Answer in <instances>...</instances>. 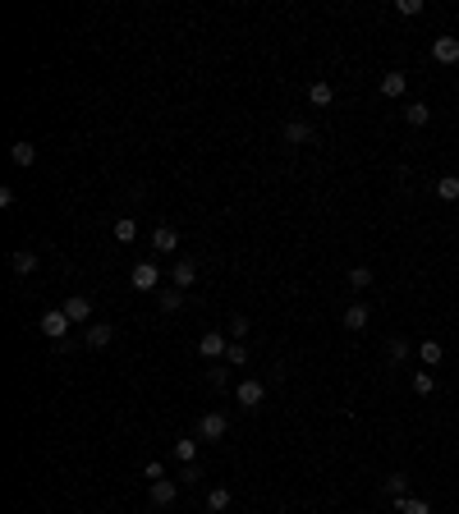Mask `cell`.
<instances>
[{
  "label": "cell",
  "instance_id": "obj_11",
  "mask_svg": "<svg viewBox=\"0 0 459 514\" xmlns=\"http://www.w3.org/2000/svg\"><path fill=\"white\" fill-rule=\"evenodd\" d=\"M152 248L156 252H175L179 248V230H175V225H156V230H152Z\"/></svg>",
  "mask_w": 459,
  "mask_h": 514
},
{
  "label": "cell",
  "instance_id": "obj_34",
  "mask_svg": "<svg viewBox=\"0 0 459 514\" xmlns=\"http://www.w3.org/2000/svg\"><path fill=\"white\" fill-rule=\"evenodd\" d=\"M230 340H248V317H234V322H230Z\"/></svg>",
  "mask_w": 459,
  "mask_h": 514
},
{
  "label": "cell",
  "instance_id": "obj_10",
  "mask_svg": "<svg viewBox=\"0 0 459 514\" xmlns=\"http://www.w3.org/2000/svg\"><path fill=\"white\" fill-rule=\"evenodd\" d=\"M133 289H156V280H161V271H156V262H138L133 266Z\"/></svg>",
  "mask_w": 459,
  "mask_h": 514
},
{
  "label": "cell",
  "instance_id": "obj_25",
  "mask_svg": "<svg viewBox=\"0 0 459 514\" xmlns=\"http://www.w3.org/2000/svg\"><path fill=\"white\" fill-rule=\"evenodd\" d=\"M207 381H211V391H225V386H230V368H225V363H211Z\"/></svg>",
  "mask_w": 459,
  "mask_h": 514
},
{
  "label": "cell",
  "instance_id": "obj_29",
  "mask_svg": "<svg viewBox=\"0 0 459 514\" xmlns=\"http://www.w3.org/2000/svg\"><path fill=\"white\" fill-rule=\"evenodd\" d=\"M432 391H437V377L427 372V368H423V372H414V395H432Z\"/></svg>",
  "mask_w": 459,
  "mask_h": 514
},
{
  "label": "cell",
  "instance_id": "obj_21",
  "mask_svg": "<svg viewBox=\"0 0 459 514\" xmlns=\"http://www.w3.org/2000/svg\"><path fill=\"white\" fill-rule=\"evenodd\" d=\"M248 363V345L243 340H230V349H225V368H243Z\"/></svg>",
  "mask_w": 459,
  "mask_h": 514
},
{
  "label": "cell",
  "instance_id": "obj_23",
  "mask_svg": "<svg viewBox=\"0 0 459 514\" xmlns=\"http://www.w3.org/2000/svg\"><path fill=\"white\" fill-rule=\"evenodd\" d=\"M437 197H441V202H459V179L455 175L437 179Z\"/></svg>",
  "mask_w": 459,
  "mask_h": 514
},
{
  "label": "cell",
  "instance_id": "obj_28",
  "mask_svg": "<svg viewBox=\"0 0 459 514\" xmlns=\"http://www.w3.org/2000/svg\"><path fill=\"white\" fill-rule=\"evenodd\" d=\"M372 285V266H349V289H368Z\"/></svg>",
  "mask_w": 459,
  "mask_h": 514
},
{
  "label": "cell",
  "instance_id": "obj_9",
  "mask_svg": "<svg viewBox=\"0 0 459 514\" xmlns=\"http://www.w3.org/2000/svg\"><path fill=\"white\" fill-rule=\"evenodd\" d=\"M170 280H175V289H188V285L197 280V262H193V257H175V271H170Z\"/></svg>",
  "mask_w": 459,
  "mask_h": 514
},
{
  "label": "cell",
  "instance_id": "obj_8",
  "mask_svg": "<svg viewBox=\"0 0 459 514\" xmlns=\"http://www.w3.org/2000/svg\"><path fill=\"white\" fill-rule=\"evenodd\" d=\"M65 312H69V322H74V326H78V322H92V298H88V294H69V298H65Z\"/></svg>",
  "mask_w": 459,
  "mask_h": 514
},
{
  "label": "cell",
  "instance_id": "obj_16",
  "mask_svg": "<svg viewBox=\"0 0 459 514\" xmlns=\"http://www.w3.org/2000/svg\"><path fill=\"white\" fill-rule=\"evenodd\" d=\"M405 88H409V78L405 74H382V97H405Z\"/></svg>",
  "mask_w": 459,
  "mask_h": 514
},
{
  "label": "cell",
  "instance_id": "obj_12",
  "mask_svg": "<svg viewBox=\"0 0 459 514\" xmlns=\"http://www.w3.org/2000/svg\"><path fill=\"white\" fill-rule=\"evenodd\" d=\"M83 340H88V349H106L110 340H115V326H106V322H92Z\"/></svg>",
  "mask_w": 459,
  "mask_h": 514
},
{
  "label": "cell",
  "instance_id": "obj_17",
  "mask_svg": "<svg viewBox=\"0 0 459 514\" xmlns=\"http://www.w3.org/2000/svg\"><path fill=\"white\" fill-rule=\"evenodd\" d=\"M308 101H313V106H331V101H336V88H331L326 78H317V83L308 88Z\"/></svg>",
  "mask_w": 459,
  "mask_h": 514
},
{
  "label": "cell",
  "instance_id": "obj_30",
  "mask_svg": "<svg viewBox=\"0 0 459 514\" xmlns=\"http://www.w3.org/2000/svg\"><path fill=\"white\" fill-rule=\"evenodd\" d=\"M175 460L197 464V441H175Z\"/></svg>",
  "mask_w": 459,
  "mask_h": 514
},
{
  "label": "cell",
  "instance_id": "obj_3",
  "mask_svg": "<svg viewBox=\"0 0 459 514\" xmlns=\"http://www.w3.org/2000/svg\"><path fill=\"white\" fill-rule=\"evenodd\" d=\"M225 432H230L225 414H202V418H197V441H220Z\"/></svg>",
  "mask_w": 459,
  "mask_h": 514
},
{
  "label": "cell",
  "instance_id": "obj_31",
  "mask_svg": "<svg viewBox=\"0 0 459 514\" xmlns=\"http://www.w3.org/2000/svg\"><path fill=\"white\" fill-rule=\"evenodd\" d=\"M395 14H400V19H418V14H423V0H400Z\"/></svg>",
  "mask_w": 459,
  "mask_h": 514
},
{
  "label": "cell",
  "instance_id": "obj_5",
  "mask_svg": "<svg viewBox=\"0 0 459 514\" xmlns=\"http://www.w3.org/2000/svg\"><path fill=\"white\" fill-rule=\"evenodd\" d=\"M175 496H179V482L161 478V482H152V492H147V501H152L156 510H165V505H175Z\"/></svg>",
  "mask_w": 459,
  "mask_h": 514
},
{
  "label": "cell",
  "instance_id": "obj_1",
  "mask_svg": "<svg viewBox=\"0 0 459 514\" xmlns=\"http://www.w3.org/2000/svg\"><path fill=\"white\" fill-rule=\"evenodd\" d=\"M69 326H74V322H69L65 308H51V312H42V335L51 340V345H55V340H65Z\"/></svg>",
  "mask_w": 459,
  "mask_h": 514
},
{
  "label": "cell",
  "instance_id": "obj_2",
  "mask_svg": "<svg viewBox=\"0 0 459 514\" xmlns=\"http://www.w3.org/2000/svg\"><path fill=\"white\" fill-rule=\"evenodd\" d=\"M234 400H239L243 409H262V400H266V386L257 381V377H248V381H239V386H234Z\"/></svg>",
  "mask_w": 459,
  "mask_h": 514
},
{
  "label": "cell",
  "instance_id": "obj_15",
  "mask_svg": "<svg viewBox=\"0 0 459 514\" xmlns=\"http://www.w3.org/2000/svg\"><path fill=\"white\" fill-rule=\"evenodd\" d=\"M230 501H234V492H230V487H211V492H207V510H211V514H225Z\"/></svg>",
  "mask_w": 459,
  "mask_h": 514
},
{
  "label": "cell",
  "instance_id": "obj_13",
  "mask_svg": "<svg viewBox=\"0 0 459 514\" xmlns=\"http://www.w3.org/2000/svg\"><path fill=\"white\" fill-rule=\"evenodd\" d=\"M368 322H372L368 303H349V308H345V331H363Z\"/></svg>",
  "mask_w": 459,
  "mask_h": 514
},
{
  "label": "cell",
  "instance_id": "obj_32",
  "mask_svg": "<svg viewBox=\"0 0 459 514\" xmlns=\"http://www.w3.org/2000/svg\"><path fill=\"white\" fill-rule=\"evenodd\" d=\"M179 308H184V294H179V289L161 294V312H179Z\"/></svg>",
  "mask_w": 459,
  "mask_h": 514
},
{
  "label": "cell",
  "instance_id": "obj_27",
  "mask_svg": "<svg viewBox=\"0 0 459 514\" xmlns=\"http://www.w3.org/2000/svg\"><path fill=\"white\" fill-rule=\"evenodd\" d=\"M386 354H391V363H405L409 354H414V345H409V340H400V335H395L391 345H386Z\"/></svg>",
  "mask_w": 459,
  "mask_h": 514
},
{
  "label": "cell",
  "instance_id": "obj_20",
  "mask_svg": "<svg viewBox=\"0 0 459 514\" xmlns=\"http://www.w3.org/2000/svg\"><path fill=\"white\" fill-rule=\"evenodd\" d=\"M418 358H423V363H427V368H437V363H441V358H446V349H441L437 340H423V345H418Z\"/></svg>",
  "mask_w": 459,
  "mask_h": 514
},
{
  "label": "cell",
  "instance_id": "obj_33",
  "mask_svg": "<svg viewBox=\"0 0 459 514\" xmlns=\"http://www.w3.org/2000/svg\"><path fill=\"white\" fill-rule=\"evenodd\" d=\"M142 478H147V482H161L165 478V464L161 460H147V464H142Z\"/></svg>",
  "mask_w": 459,
  "mask_h": 514
},
{
  "label": "cell",
  "instance_id": "obj_4",
  "mask_svg": "<svg viewBox=\"0 0 459 514\" xmlns=\"http://www.w3.org/2000/svg\"><path fill=\"white\" fill-rule=\"evenodd\" d=\"M225 349H230V340L220 335V331H207V335L197 340V354H202L207 363H220V358H225Z\"/></svg>",
  "mask_w": 459,
  "mask_h": 514
},
{
  "label": "cell",
  "instance_id": "obj_26",
  "mask_svg": "<svg viewBox=\"0 0 459 514\" xmlns=\"http://www.w3.org/2000/svg\"><path fill=\"white\" fill-rule=\"evenodd\" d=\"M115 239H120V243H133V239H138V220H129V216L115 220Z\"/></svg>",
  "mask_w": 459,
  "mask_h": 514
},
{
  "label": "cell",
  "instance_id": "obj_18",
  "mask_svg": "<svg viewBox=\"0 0 459 514\" xmlns=\"http://www.w3.org/2000/svg\"><path fill=\"white\" fill-rule=\"evenodd\" d=\"M10 266H14V275H33V271H37V252L19 248V252L10 257Z\"/></svg>",
  "mask_w": 459,
  "mask_h": 514
},
{
  "label": "cell",
  "instance_id": "obj_19",
  "mask_svg": "<svg viewBox=\"0 0 459 514\" xmlns=\"http://www.w3.org/2000/svg\"><path fill=\"white\" fill-rule=\"evenodd\" d=\"M395 514H432V505L418 501V496H400V501H395Z\"/></svg>",
  "mask_w": 459,
  "mask_h": 514
},
{
  "label": "cell",
  "instance_id": "obj_7",
  "mask_svg": "<svg viewBox=\"0 0 459 514\" xmlns=\"http://www.w3.org/2000/svg\"><path fill=\"white\" fill-rule=\"evenodd\" d=\"M285 142H289V147H303V142H313V124L308 120H285Z\"/></svg>",
  "mask_w": 459,
  "mask_h": 514
},
{
  "label": "cell",
  "instance_id": "obj_6",
  "mask_svg": "<svg viewBox=\"0 0 459 514\" xmlns=\"http://www.w3.org/2000/svg\"><path fill=\"white\" fill-rule=\"evenodd\" d=\"M432 60L437 65H459V37H437L432 42Z\"/></svg>",
  "mask_w": 459,
  "mask_h": 514
},
{
  "label": "cell",
  "instance_id": "obj_14",
  "mask_svg": "<svg viewBox=\"0 0 459 514\" xmlns=\"http://www.w3.org/2000/svg\"><path fill=\"white\" fill-rule=\"evenodd\" d=\"M405 120L414 124V129H423V124H432V106H427V101H409V106H405Z\"/></svg>",
  "mask_w": 459,
  "mask_h": 514
},
{
  "label": "cell",
  "instance_id": "obj_35",
  "mask_svg": "<svg viewBox=\"0 0 459 514\" xmlns=\"http://www.w3.org/2000/svg\"><path fill=\"white\" fill-rule=\"evenodd\" d=\"M179 478H184V482H197V478H202V469H197V464H184V473H179Z\"/></svg>",
  "mask_w": 459,
  "mask_h": 514
},
{
  "label": "cell",
  "instance_id": "obj_24",
  "mask_svg": "<svg viewBox=\"0 0 459 514\" xmlns=\"http://www.w3.org/2000/svg\"><path fill=\"white\" fill-rule=\"evenodd\" d=\"M386 496H391V501L409 496V478H405V473H391V478H386Z\"/></svg>",
  "mask_w": 459,
  "mask_h": 514
},
{
  "label": "cell",
  "instance_id": "obj_22",
  "mask_svg": "<svg viewBox=\"0 0 459 514\" xmlns=\"http://www.w3.org/2000/svg\"><path fill=\"white\" fill-rule=\"evenodd\" d=\"M10 161L14 165H33L37 161V147H33V142H14V147H10Z\"/></svg>",
  "mask_w": 459,
  "mask_h": 514
}]
</instances>
